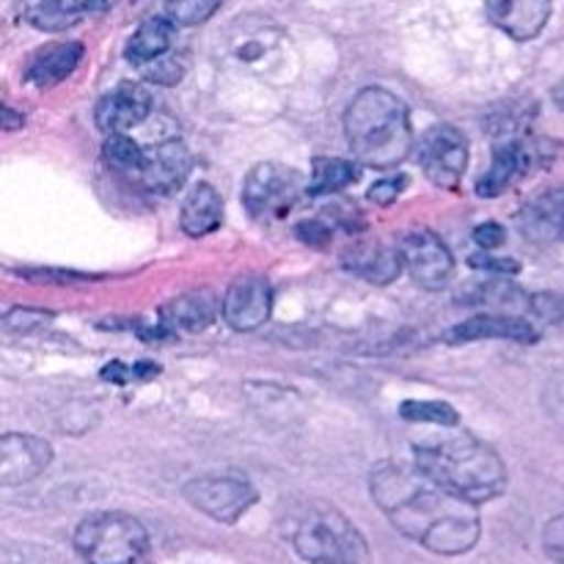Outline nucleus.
<instances>
[{"label":"nucleus","mask_w":564,"mask_h":564,"mask_svg":"<svg viewBox=\"0 0 564 564\" xmlns=\"http://www.w3.org/2000/svg\"><path fill=\"white\" fill-rule=\"evenodd\" d=\"M297 237H301L303 242H308V246H325V242L330 240V226L323 224V220H303V224H297Z\"/></svg>","instance_id":"35"},{"label":"nucleus","mask_w":564,"mask_h":564,"mask_svg":"<svg viewBox=\"0 0 564 564\" xmlns=\"http://www.w3.org/2000/svg\"><path fill=\"white\" fill-rule=\"evenodd\" d=\"M308 193V182L281 163H259L242 185V204L253 218H284L297 198Z\"/></svg>","instance_id":"6"},{"label":"nucleus","mask_w":564,"mask_h":564,"mask_svg":"<svg viewBox=\"0 0 564 564\" xmlns=\"http://www.w3.org/2000/svg\"><path fill=\"white\" fill-rule=\"evenodd\" d=\"M193 169V158H191V149L185 147V141H171L158 143L152 152H147V165L141 171V185L147 191L160 193V196H169V193L180 191L185 185L187 174Z\"/></svg>","instance_id":"15"},{"label":"nucleus","mask_w":564,"mask_h":564,"mask_svg":"<svg viewBox=\"0 0 564 564\" xmlns=\"http://www.w3.org/2000/svg\"><path fill=\"white\" fill-rule=\"evenodd\" d=\"M345 268L361 275L369 284L383 286L400 279L405 259H402L400 248L383 246V242H358L345 253Z\"/></svg>","instance_id":"18"},{"label":"nucleus","mask_w":564,"mask_h":564,"mask_svg":"<svg viewBox=\"0 0 564 564\" xmlns=\"http://www.w3.org/2000/svg\"><path fill=\"white\" fill-rule=\"evenodd\" d=\"M554 0H485L490 22L516 42H532L543 33Z\"/></svg>","instance_id":"16"},{"label":"nucleus","mask_w":564,"mask_h":564,"mask_svg":"<svg viewBox=\"0 0 564 564\" xmlns=\"http://www.w3.org/2000/svg\"><path fill=\"white\" fill-rule=\"evenodd\" d=\"M152 113V94L138 83H121L113 91L105 94L94 110V121L102 132H124L141 124Z\"/></svg>","instance_id":"14"},{"label":"nucleus","mask_w":564,"mask_h":564,"mask_svg":"<svg viewBox=\"0 0 564 564\" xmlns=\"http://www.w3.org/2000/svg\"><path fill=\"white\" fill-rule=\"evenodd\" d=\"M83 11H86L83 0H20L22 20L44 33H61L77 25Z\"/></svg>","instance_id":"23"},{"label":"nucleus","mask_w":564,"mask_h":564,"mask_svg":"<svg viewBox=\"0 0 564 564\" xmlns=\"http://www.w3.org/2000/svg\"><path fill=\"white\" fill-rule=\"evenodd\" d=\"M400 416L405 422H427L438 424V427H457L460 424V416H457L455 408L449 402L441 400H408L402 402Z\"/></svg>","instance_id":"26"},{"label":"nucleus","mask_w":564,"mask_h":564,"mask_svg":"<svg viewBox=\"0 0 564 564\" xmlns=\"http://www.w3.org/2000/svg\"><path fill=\"white\" fill-rule=\"evenodd\" d=\"M105 158H108V163L113 165V169L135 176H141L143 165H147V152H143L132 138H127L124 132L108 135V141H105Z\"/></svg>","instance_id":"25"},{"label":"nucleus","mask_w":564,"mask_h":564,"mask_svg":"<svg viewBox=\"0 0 564 564\" xmlns=\"http://www.w3.org/2000/svg\"><path fill=\"white\" fill-rule=\"evenodd\" d=\"M419 163L433 185L457 191L468 165V138L455 124H435L419 141Z\"/></svg>","instance_id":"8"},{"label":"nucleus","mask_w":564,"mask_h":564,"mask_svg":"<svg viewBox=\"0 0 564 564\" xmlns=\"http://www.w3.org/2000/svg\"><path fill=\"white\" fill-rule=\"evenodd\" d=\"M400 253L411 279L422 290H444L455 275V259L446 242L427 229L408 231L400 240Z\"/></svg>","instance_id":"9"},{"label":"nucleus","mask_w":564,"mask_h":564,"mask_svg":"<svg viewBox=\"0 0 564 564\" xmlns=\"http://www.w3.org/2000/svg\"><path fill=\"white\" fill-rule=\"evenodd\" d=\"M468 264H471V268H477V270H485V273H496V275H516L518 270H521V264H518L516 259L490 257L488 251L474 253V257L468 259Z\"/></svg>","instance_id":"31"},{"label":"nucleus","mask_w":564,"mask_h":564,"mask_svg":"<svg viewBox=\"0 0 564 564\" xmlns=\"http://www.w3.org/2000/svg\"><path fill=\"white\" fill-rule=\"evenodd\" d=\"M292 549L312 564H364L367 540L336 507L314 501L292 521Z\"/></svg>","instance_id":"4"},{"label":"nucleus","mask_w":564,"mask_h":564,"mask_svg":"<svg viewBox=\"0 0 564 564\" xmlns=\"http://www.w3.org/2000/svg\"><path fill=\"white\" fill-rule=\"evenodd\" d=\"M518 226L529 240L564 242V187L534 196L518 215Z\"/></svg>","instance_id":"17"},{"label":"nucleus","mask_w":564,"mask_h":564,"mask_svg":"<svg viewBox=\"0 0 564 564\" xmlns=\"http://www.w3.org/2000/svg\"><path fill=\"white\" fill-rule=\"evenodd\" d=\"M215 314H218V301H215L207 290H198V292H187V295H180L176 301L165 303L163 323H165V328L198 334V330H204L213 325Z\"/></svg>","instance_id":"21"},{"label":"nucleus","mask_w":564,"mask_h":564,"mask_svg":"<svg viewBox=\"0 0 564 564\" xmlns=\"http://www.w3.org/2000/svg\"><path fill=\"white\" fill-rule=\"evenodd\" d=\"M83 61L80 42H55L36 50L25 66V80L36 88H53L77 69Z\"/></svg>","instance_id":"19"},{"label":"nucleus","mask_w":564,"mask_h":564,"mask_svg":"<svg viewBox=\"0 0 564 564\" xmlns=\"http://www.w3.org/2000/svg\"><path fill=\"white\" fill-rule=\"evenodd\" d=\"M50 319H53V314L36 312V308H11V312H6L3 325L6 330H33L42 328Z\"/></svg>","instance_id":"30"},{"label":"nucleus","mask_w":564,"mask_h":564,"mask_svg":"<svg viewBox=\"0 0 564 564\" xmlns=\"http://www.w3.org/2000/svg\"><path fill=\"white\" fill-rule=\"evenodd\" d=\"M53 460V446L44 438L9 433L0 438V485L14 488L36 479Z\"/></svg>","instance_id":"13"},{"label":"nucleus","mask_w":564,"mask_h":564,"mask_svg":"<svg viewBox=\"0 0 564 564\" xmlns=\"http://www.w3.org/2000/svg\"><path fill=\"white\" fill-rule=\"evenodd\" d=\"M143 77L149 83H158V86H176V83L185 77V64L174 55H163V58L152 61V64L141 66Z\"/></svg>","instance_id":"28"},{"label":"nucleus","mask_w":564,"mask_h":564,"mask_svg":"<svg viewBox=\"0 0 564 564\" xmlns=\"http://www.w3.org/2000/svg\"><path fill=\"white\" fill-rule=\"evenodd\" d=\"M369 490L391 527L433 554L460 556L479 543V505L452 494L416 463H378L369 477Z\"/></svg>","instance_id":"1"},{"label":"nucleus","mask_w":564,"mask_h":564,"mask_svg":"<svg viewBox=\"0 0 564 564\" xmlns=\"http://www.w3.org/2000/svg\"><path fill=\"white\" fill-rule=\"evenodd\" d=\"M147 549V529L127 512H94L75 529V551L86 564H135Z\"/></svg>","instance_id":"5"},{"label":"nucleus","mask_w":564,"mask_h":564,"mask_svg":"<svg viewBox=\"0 0 564 564\" xmlns=\"http://www.w3.org/2000/svg\"><path fill=\"white\" fill-rule=\"evenodd\" d=\"M543 543L551 560L564 564V516L551 518L549 527H545L543 532Z\"/></svg>","instance_id":"33"},{"label":"nucleus","mask_w":564,"mask_h":564,"mask_svg":"<svg viewBox=\"0 0 564 564\" xmlns=\"http://www.w3.org/2000/svg\"><path fill=\"white\" fill-rule=\"evenodd\" d=\"M413 463L427 477L463 499L482 505L499 499L507 490V466L499 452L474 435H449L413 446Z\"/></svg>","instance_id":"3"},{"label":"nucleus","mask_w":564,"mask_h":564,"mask_svg":"<svg viewBox=\"0 0 564 564\" xmlns=\"http://www.w3.org/2000/svg\"><path fill=\"white\" fill-rule=\"evenodd\" d=\"M505 240H507L505 226L494 224V220H490V224H482V226H477V229H474V242H477L479 248H485V251H494V248L505 246Z\"/></svg>","instance_id":"34"},{"label":"nucleus","mask_w":564,"mask_h":564,"mask_svg":"<svg viewBox=\"0 0 564 564\" xmlns=\"http://www.w3.org/2000/svg\"><path fill=\"white\" fill-rule=\"evenodd\" d=\"M83 3H86V9H91V6H105L108 0H83Z\"/></svg>","instance_id":"38"},{"label":"nucleus","mask_w":564,"mask_h":564,"mask_svg":"<svg viewBox=\"0 0 564 564\" xmlns=\"http://www.w3.org/2000/svg\"><path fill=\"white\" fill-rule=\"evenodd\" d=\"M226 325L237 334H251L262 328L273 312V290L270 281L262 275H240L226 290L224 303H220Z\"/></svg>","instance_id":"11"},{"label":"nucleus","mask_w":564,"mask_h":564,"mask_svg":"<svg viewBox=\"0 0 564 564\" xmlns=\"http://www.w3.org/2000/svg\"><path fill=\"white\" fill-rule=\"evenodd\" d=\"M3 564H61L55 551L33 543H17L6 549Z\"/></svg>","instance_id":"29"},{"label":"nucleus","mask_w":564,"mask_h":564,"mask_svg":"<svg viewBox=\"0 0 564 564\" xmlns=\"http://www.w3.org/2000/svg\"><path fill=\"white\" fill-rule=\"evenodd\" d=\"M224 224V198L209 182H198L185 196L180 209V226L187 237H207Z\"/></svg>","instance_id":"20"},{"label":"nucleus","mask_w":564,"mask_h":564,"mask_svg":"<svg viewBox=\"0 0 564 564\" xmlns=\"http://www.w3.org/2000/svg\"><path fill=\"white\" fill-rule=\"evenodd\" d=\"M345 135L352 158L378 171L405 163L416 143L408 105L380 86H369L352 97L345 113Z\"/></svg>","instance_id":"2"},{"label":"nucleus","mask_w":564,"mask_h":564,"mask_svg":"<svg viewBox=\"0 0 564 564\" xmlns=\"http://www.w3.org/2000/svg\"><path fill=\"white\" fill-rule=\"evenodd\" d=\"M540 160H543V149L534 147L532 141H523V138H505L501 143H496L490 169L479 176L477 196H505V193L510 191V187H516Z\"/></svg>","instance_id":"10"},{"label":"nucleus","mask_w":564,"mask_h":564,"mask_svg":"<svg viewBox=\"0 0 564 564\" xmlns=\"http://www.w3.org/2000/svg\"><path fill=\"white\" fill-rule=\"evenodd\" d=\"M554 102H556V108L564 113V77L554 86Z\"/></svg>","instance_id":"37"},{"label":"nucleus","mask_w":564,"mask_h":564,"mask_svg":"<svg viewBox=\"0 0 564 564\" xmlns=\"http://www.w3.org/2000/svg\"><path fill=\"white\" fill-rule=\"evenodd\" d=\"M174 33L176 25L169 17H149L147 22L138 25V31L127 42V61L135 66H147L152 61L163 58L171 50V44H174Z\"/></svg>","instance_id":"22"},{"label":"nucleus","mask_w":564,"mask_h":564,"mask_svg":"<svg viewBox=\"0 0 564 564\" xmlns=\"http://www.w3.org/2000/svg\"><path fill=\"white\" fill-rule=\"evenodd\" d=\"M361 171L356 163L341 158H317L312 176H308V196H330L345 187L356 185Z\"/></svg>","instance_id":"24"},{"label":"nucleus","mask_w":564,"mask_h":564,"mask_svg":"<svg viewBox=\"0 0 564 564\" xmlns=\"http://www.w3.org/2000/svg\"><path fill=\"white\" fill-rule=\"evenodd\" d=\"M408 180L405 176H389V180H380L375 182L372 187H369V198H372L375 204H380V207H389V204H394L397 198H400V193L405 191Z\"/></svg>","instance_id":"32"},{"label":"nucleus","mask_w":564,"mask_h":564,"mask_svg":"<svg viewBox=\"0 0 564 564\" xmlns=\"http://www.w3.org/2000/svg\"><path fill=\"white\" fill-rule=\"evenodd\" d=\"M3 127L6 130H17V127H22V116H14V110L6 105L3 108Z\"/></svg>","instance_id":"36"},{"label":"nucleus","mask_w":564,"mask_h":564,"mask_svg":"<svg viewBox=\"0 0 564 564\" xmlns=\"http://www.w3.org/2000/svg\"><path fill=\"white\" fill-rule=\"evenodd\" d=\"M187 505L218 523H235L257 505L259 494L242 477H196L182 488Z\"/></svg>","instance_id":"7"},{"label":"nucleus","mask_w":564,"mask_h":564,"mask_svg":"<svg viewBox=\"0 0 564 564\" xmlns=\"http://www.w3.org/2000/svg\"><path fill=\"white\" fill-rule=\"evenodd\" d=\"M485 339H499V341H518V345H534L540 339V328L534 319L518 317V314H479V317L466 319V323L455 325L446 330L444 341L449 345H468V341H485Z\"/></svg>","instance_id":"12"},{"label":"nucleus","mask_w":564,"mask_h":564,"mask_svg":"<svg viewBox=\"0 0 564 564\" xmlns=\"http://www.w3.org/2000/svg\"><path fill=\"white\" fill-rule=\"evenodd\" d=\"M220 6L224 0H165V17L176 28H193L207 22Z\"/></svg>","instance_id":"27"}]
</instances>
